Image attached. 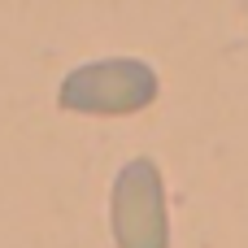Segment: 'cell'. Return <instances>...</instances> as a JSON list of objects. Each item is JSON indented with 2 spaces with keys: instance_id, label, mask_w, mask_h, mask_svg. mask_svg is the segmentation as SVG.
I'll return each mask as SVG.
<instances>
[{
  "instance_id": "7a4b0ae2",
  "label": "cell",
  "mask_w": 248,
  "mask_h": 248,
  "mask_svg": "<svg viewBox=\"0 0 248 248\" xmlns=\"http://www.w3.org/2000/svg\"><path fill=\"white\" fill-rule=\"evenodd\" d=\"M109 222L118 248H170V218H166V183L157 161L135 157L118 170L109 192Z\"/></svg>"
},
{
  "instance_id": "6da1fadb",
  "label": "cell",
  "mask_w": 248,
  "mask_h": 248,
  "mask_svg": "<svg viewBox=\"0 0 248 248\" xmlns=\"http://www.w3.org/2000/svg\"><path fill=\"white\" fill-rule=\"evenodd\" d=\"M157 100V70L135 61V57H109V61H92L78 65L61 78L57 105L70 113H105V118H122V113H140Z\"/></svg>"
}]
</instances>
